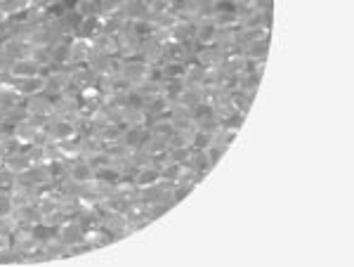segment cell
<instances>
[{
	"label": "cell",
	"instance_id": "1",
	"mask_svg": "<svg viewBox=\"0 0 354 267\" xmlns=\"http://www.w3.org/2000/svg\"><path fill=\"white\" fill-rule=\"evenodd\" d=\"M149 71H151V66L147 64L145 59H140V57H121V62H118V76H121L130 88L147 81Z\"/></svg>",
	"mask_w": 354,
	"mask_h": 267
},
{
	"label": "cell",
	"instance_id": "2",
	"mask_svg": "<svg viewBox=\"0 0 354 267\" xmlns=\"http://www.w3.org/2000/svg\"><path fill=\"white\" fill-rule=\"evenodd\" d=\"M24 111H26V116L48 123L50 118L55 116V98H50L48 93H38V95H31V98H24Z\"/></svg>",
	"mask_w": 354,
	"mask_h": 267
},
{
	"label": "cell",
	"instance_id": "3",
	"mask_svg": "<svg viewBox=\"0 0 354 267\" xmlns=\"http://www.w3.org/2000/svg\"><path fill=\"white\" fill-rule=\"evenodd\" d=\"M208 17L218 26H239V19H241L239 3H234V0H213Z\"/></svg>",
	"mask_w": 354,
	"mask_h": 267
},
{
	"label": "cell",
	"instance_id": "4",
	"mask_svg": "<svg viewBox=\"0 0 354 267\" xmlns=\"http://www.w3.org/2000/svg\"><path fill=\"white\" fill-rule=\"evenodd\" d=\"M102 227L113 237V239H125L128 234H133L130 227V215L128 211H106L102 213Z\"/></svg>",
	"mask_w": 354,
	"mask_h": 267
},
{
	"label": "cell",
	"instance_id": "5",
	"mask_svg": "<svg viewBox=\"0 0 354 267\" xmlns=\"http://www.w3.org/2000/svg\"><path fill=\"white\" fill-rule=\"evenodd\" d=\"M71 90V73H68V66L59 69V66H50L45 69V93L50 98H57V95Z\"/></svg>",
	"mask_w": 354,
	"mask_h": 267
},
{
	"label": "cell",
	"instance_id": "6",
	"mask_svg": "<svg viewBox=\"0 0 354 267\" xmlns=\"http://www.w3.org/2000/svg\"><path fill=\"white\" fill-rule=\"evenodd\" d=\"M194 55V43L175 41V38H163V62L173 64H187ZM161 62V64H163Z\"/></svg>",
	"mask_w": 354,
	"mask_h": 267
},
{
	"label": "cell",
	"instance_id": "7",
	"mask_svg": "<svg viewBox=\"0 0 354 267\" xmlns=\"http://www.w3.org/2000/svg\"><path fill=\"white\" fill-rule=\"evenodd\" d=\"M81 111H83V104H81V93H78V90H66V93L55 98V116L76 118Z\"/></svg>",
	"mask_w": 354,
	"mask_h": 267
},
{
	"label": "cell",
	"instance_id": "8",
	"mask_svg": "<svg viewBox=\"0 0 354 267\" xmlns=\"http://www.w3.org/2000/svg\"><path fill=\"white\" fill-rule=\"evenodd\" d=\"M43 128H45L43 121H36V118H31V116H24L21 121H17L15 126L10 128V133H12L15 138L19 140L24 147H31L33 142H36L38 133H41Z\"/></svg>",
	"mask_w": 354,
	"mask_h": 267
},
{
	"label": "cell",
	"instance_id": "9",
	"mask_svg": "<svg viewBox=\"0 0 354 267\" xmlns=\"http://www.w3.org/2000/svg\"><path fill=\"white\" fill-rule=\"evenodd\" d=\"M45 128H48L53 142H64V140L78 138L76 121H73V118H66V116H53L48 123H45Z\"/></svg>",
	"mask_w": 354,
	"mask_h": 267
},
{
	"label": "cell",
	"instance_id": "10",
	"mask_svg": "<svg viewBox=\"0 0 354 267\" xmlns=\"http://www.w3.org/2000/svg\"><path fill=\"white\" fill-rule=\"evenodd\" d=\"M45 69L41 64H36V62L31 59V57H21V59H12L8 64V78L12 83L17 81H24V78H31V76H38V73H43Z\"/></svg>",
	"mask_w": 354,
	"mask_h": 267
},
{
	"label": "cell",
	"instance_id": "11",
	"mask_svg": "<svg viewBox=\"0 0 354 267\" xmlns=\"http://www.w3.org/2000/svg\"><path fill=\"white\" fill-rule=\"evenodd\" d=\"M57 239L64 243L66 248H71V246H76V243L85 241V230L73 218H66L57 225Z\"/></svg>",
	"mask_w": 354,
	"mask_h": 267
},
{
	"label": "cell",
	"instance_id": "12",
	"mask_svg": "<svg viewBox=\"0 0 354 267\" xmlns=\"http://www.w3.org/2000/svg\"><path fill=\"white\" fill-rule=\"evenodd\" d=\"M215 33H218V24L210 17H201V19L194 21V33H192L194 50L201 48V45L215 43Z\"/></svg>",
	"mask_w": 354,
	"mask_h": 267
},
{
	"label": "cell",
	"instance_id": "13",
	"mask_svg": "<svg viewBox=\"0 0 354 267\" xmlns=\"http://www.w3.org/2000/svg\"><path fill=\"white\" fill-rule=\"evenodd\" d=\"M140 59H145L149 66H156L163 62V38L158 36V33H153V36L145 38L140 45V53H137Z\"/></svg>",
	"mask_w": 354,
	"mask_h": 267
},
{
	"label": "cell",
	"instance_id": "14",
	"mask_svg": "<svg viewBox=\"0 0 354 267\" xmlns=\"http://www.w3.org/2000/svg\"><path fill=\"white\" fill-rule=\"evenodd\" d=\"M116 43H118V57H137L142 38L133 31V26L125 24L121 31L116 33Z\"/></svg>",
	"mask_w": 354,
	"mask_h": 267
},
{
	"label": "cell",
	"instance_id": "15",
	"mask_svg": "<svg viewBox=\"0 0 354 267\" xmlns=\"http://www.w3.org/2000/svg\"><path fill=\"white\" fill-rule=\"evenodd\" d=\"M130 180H133V185L137 187V190H145V187H151V185L161 183V180H163V170H161L158 163H147V166L137 168Z\"/></svg>",
	"mask_w": 354,
	"mask_h": 267
},
{
	"label": "cell",
	"instance_id": "16",
	"mask_svg": "<svg viewBox=\"0 0 354 267\" xmlns=\"http://www.w3.org/2000/svg\"><path fill=\"white\" fill-rule=\"evenodd\" d=\"M118 62H121V57H116V55H93L88 66L97 78H106L118 71Z\"/></svg>",
	"mask_w": 354,
	"mask_h": 267
},
{
	"label": "cell",
	"instance_id": "17",
	"mask_svg": "<svg viewBox=\"0 0 354 267\" xmlns=\"http://www.w3.org/2000/svg\"><path fill=\"white\" fill-rule=\"evenodd\" d=\"M50 64L53 66H71V38H57L50 45Z\"/></svg>",
	"mask_w": 354,
	"mask_h": 267
},
{
	"label": "cell",
	"instance_id": "18",
	"mask_svg": "<svg viewBox=\"0 0 354 267\" xmlns=\"http://www.w3.org/2000/svg\"><path fill=\"white\" fill-rule=\"evenodd\" d=\"M140 151L145 154L149 161H161V158L165 156V151H168V140L163 138H156V135H151L149 130H147V138L145 142L140 145Z\"/></svg>",
	"mask_w": 354,
	"mask_h": 267
},
{
	"label": "cell",
	"instance_id": "19",
	"mask_svg": "<svg viewBox=\"0 0 354 267\" xmlns=\"http://www.w3.org/2000/svg\"><path fill=\"white\" fill-rule=\"evenodd\" d=\"M95 138L102 142L104 147H113L118 145L123 138V126L121 121H106V123H100L95 128Z\"/></svg>",
	"mask_w": 354,
	"mask_h": 267
},
{
	"label": "cell",
	"instance_id": "20",
	"mask_svg": "<svg viewBox=\"0 0 354 267\" xmlns=\"http://www.w3.org/2000/svg\"><path fill=\"white\" fill-rule=\"evenodd\" d=\"M192 57L198 62V64H203L205 69H208V66L220 64V62L227 57V53L220 48V45L210 43V45H201V48H196V50H194V55H192Z\"/></svg>",
	"mask_w": 354,
	"mask_h": 267
},
{
	"label": "cell",
	"instance_id": "21",
	"mask_svg": "<svg viewBox=\"0 0 354 267\" xmlns=\"http://www.w3.org/2000/svg\"><path fill=\"white\" fill-rule=\"evenodd\" d=\"M66 178L71 180L73 185H83V183H90L95 180V168L90 166L85 158H76V161H68V173Z\"/></svg>",
	"mask_w": 354,
	"mask_h": 267
},
{
	"label": "cell",
	"instance_id": "22",
	"mask_svg": "<svg viewBox=\"0 0 354 267\" xmlns=\"http://www.w3.org/2000/svg\"><path fill=\"white\" fill-rule=\"evenodd\" d=\"M121 17L128 24L147 19V17H149V0H128L121 10Z\"/></svg>",
	"mask_w": 354,
	"mask_h": 267
},
{
	"label": "cell",
	"instance_id": "23",
	"mask_svg": "<svg viewBox=\"0 0 354 267\" xmlns=\"http://www.w3.org/2000/svg\"><path fill=\"white\" fill-rule=\"evenodd\" d=\"M5 166H8L10 170H12L15 175H21V173H26L28 168H33L36 166V158H33L31 154V149L28 147H24L21 151H17L15 156H10V158H5Z\"/></svg>",
	"mask_w": 354,
	"mask_h": 267
},
{
	"label": "cell",
	"instance_id": "24",
	"mask_svg": "<svg viewBox=\"0 0 354 267\" xmlns=\"http://www.w3.org/2000/svg\"><path fill=\"white\" fill-rule=\"evenodd\" d=\"M104 31V19L102 15H95V17H83L81 19V26L76 31V38H83V41H93L95 36Z\"/></svg>",
	"mask_w": 354,
	"mask_h": 267
},
{
	"label": "cell",
	"instance_id": "25",
	"mask_svg": "<svg viewBox=\"0 0 354 267\" xmlns=\"http://www.w3.org/2000/svg\"><path fill=\"white\" fill-rule=\"evenodd\" d=\"M93 59V43L83 38H71V66L88 64Z\"/></svg>",
	"mask_w": 354,
	"mask_h": 267
},
{
	"label": "cell",
	"instance_id": "26",
	"mask_svg": "<svg viewBox=\"0 0 354 267\" xmlns=\"http://www.w3.org/2000/svg\"><path fill=\"white\" fill-rule=\"evenodd\" d=\"M15 88H17V93H19L21 98H31V95L45 93V71L38 73V76L24 78V81H17Z\"/></svg>",
	"mask_w": 354,
	"mask_h": 267
},
{
	"label": "cell",
	"instance_id": "27",
	"mask_svg": "<svg viewBox=\"0 0 354 267\" xmlns=\"http://www.w3.org/2000/svg\"><path fill=\"white\" fill-rule=\"evenodd\" d=\"M93 55H116L118 57V43L113 33L102 31L100 36H95L93 41Z\"/></svg>",
	"mask_w": 354,
	"mask_h": 267
},
{
	"label": "cell",
	"instance_id": "28",
	"mask_svg": "<svg viewBox=\"0 0 354 267\" xmlns=\"http://www.w3.org/2000/svg\"><path fill=\"white\" fill-rule=\"evenodd\" d=\"M260 81H262V73L248 69L245 73H241V76L234 78V90H241V93L255 95V93H258V88H260Z\"/></svg>",
	"mask_w": 354,
	"mask_h": 267
},
{
	"label": "cell",
	"instance_id": "29",
	"mask_svg": "<svg viewBox=\"0 0 354 267\" xmlns=\"http://www.w3.org/2000/svg\"><path fill=\"white\" fill-rule=\"evenodd\" d=\"M185 83H187V88H203L205 85V66L198 64L194 57L185 66Z\"/></svg>",
	"mask_w": 354,
	"mask_h": 267
},
{
	"label": "cell",
	"instance_id": "30",
	"mask_svg": "<svg viewBox=\"0 0 354 267\" xmlns=\"http://www.w3.org/2000/svg\"><path fill=\"white\" fill-rule=\"evenodd\" d=\"M239 50H241L248 62H267V55H270V38L255 41V43H245L243 48H239Z\"/></svg>",
	"mask_w": 354,
	"mask_h": 267
},
{
	"label": "cell",
	"instance_id": "31",
	"mask_svg": "<svg viewBox=\"0 0 354 267\" xmlns=\"http://www.w3.org/2000/svg\"><path fill=\"white\" fill-rule=\"evenodd\" d=\"M145 138H147V126H128V128H123L121 145L128 151H135V149H140Z\"/></svg>",
	"mask_w": 354,
	"mask_h": 267
},
{
	"label": "cell",
	"instance_id": "32",
	"mask_svg": "<svg viewBox=\"0 0 354 267\" xmlns=\"http://www.w3.org/2000/svg\"><path fill=\"white\" fill-rule=\"evenodd\" d=\"M21 149H24V145H21L12 133H5L3 138H0V163H3L5 158L15 156L17 151H21Z\"/></svg>",
	"mask_w": 354,
	"mask_h": 267
},
{
	"label": "cell",
	"instance_id": "33",
	"mask_svg": "<svg viewBox=\"0 0 354 267\" xmlns=\"http://www.w3.org/2000/svg\"><path fill=\"white\" fill-rule=\"evenodd\" d=\"M230 100H232L234 109H236L239 113H243V116H248L250 107H253L255 95H250V93H241V90H232V93H230Z\"/></svg>",
	"mask_w": 354,
	"mask_h": 267
},
{
	"label": "cell",
	"instance_id": "34",
	"mask_svg": "<svg viewBox=\"0 0 354 267\" xmlns=\"http://www.w3.org/2000/svg\"><path fill=\"white\" fill-rule=\"evenodd\" d=\"M100 3V15L102 17H113V15H121L123 5L128 0H97Z\"/></svg>",
	"mask_w": 354,
	"mask_h": 267
},
{
	"label": "cell",
	"instance_id": "35",
	"mask_svg": "<svg viewBox=\"0 0 354 267\" xmlns=\"http://www.w3.org/2000/svg\"><path fill=\"white\" fill-rule=\"evenodd\" d=\"M76 12L81 17H95V15H100V3H97V0H78Z\"/></svg>",
	"mask_w": 354,
	"mask_h": 267
},
{
	"label": "cell",
	"instance_id": "36",
	"mask_svg": "<svg viewBox=\"0 0 354 267\" xmlns=\"http://www.w3.org/2000/svg\"><path fill=\"white\" fill-rule=\"evenodd\" d=\"M205 154H208V163H210V168H215L220 163V158L227 154V149L225 147H220V145H210L208 149H205Z\"/></svg>",
	"mask_w": 354,
	"mask_h": 267
},
{
	"label": "cell",
	"instance_id": "37",
	"mask_svg": "<svg viewBox=\"0 0 354 267\" xmlns=\"http://www.w3.org/2000/svg\"><path fill=\"white\" fill-rule=\"evenodd\" d=\"M15 263H21L19 253H17L12 246L3 248V251H0V265H15Z\"/></svg>",
	"mask_w": 354,
	"mask_h": 267
},
{
	"label": "cell",
	"instance_id": "38",
	"mask_svg": "<svg viewBox=\"0 0 354 267\" xmlns=\"http://www.w3.org/2000/svg\"><path fill=\"white\" fill-rule=\"evenodd\" d=\"M10 246H12V232L0 230V251H3V248H10Z\"/></svg>",
	"mask_w": 354,
	"mask_h": 267
},
{
	"label": "cell",
	"instance_id": "39",
	"mask_svg": "<svg viewBox=\"0 0 354 267\" xmlns=\"http://www.w3.org/2000/svg\"><path fill=\"white\" fill-rule=\"evenodd\" d=\"M5 133H10V126H8V123H5V118L0 116V138H3Z\"/></svg>",
	"mask_w": 354,
	"mask_h": 267
},
{
	"label": "cell",
	"instance_id": "40",
	"mask_svg": "<svg viewBox=\"0 0 354 267\" xmlns=\"http://www.w3.org/2000/svg\"><path fill=\"white\" fill-rule=\"evenodd\" d=\"M189 3H210V0H189Z\"/></svg>",
	"mask_w": 354,
	"mask_h": 267
},
{
	"label": "cell",
	"instance_id": "41",
	"mask_svg": "<svg viewBox=\"0 0 354 267\" xmlns=\"http://www.w3.org/2000/svg\"><path fill=\"white\" fill-rule=\"evenodd\" d=\"M234 3H236V0H234Z\"/></svg>",
	"mask_w": 354,
	"mask_h": 267
},
{
	"label": "cell",
	"instance_id": "42",
	"mask_svg": "<svg viewBox=\"0 0 354 267\" xmlns=\"http://www.w3.org/2000/svg\"><path fill=\"white\" fill-rule=\"evenodd\" d=\"M0 3H3V0H0Z\"/></svg>",
	"mask_w": 354,
	"mask_h": 267
}]
</instances>
